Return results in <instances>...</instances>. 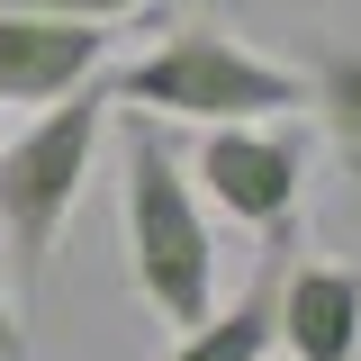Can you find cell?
Returning a JSON list of instances; mask_svg holds the SVG:
<instances>
[{
  "instance_id": "5",
  "label": "cell",
  "mask_w": 361,
  "mask_h": 361,
  "mask_svg": "<svg viewBox=\"0 0 361 361\" xmlns=\"http://www.w3.org/2000/svg\"><path fill=\"white\" fill-rule=\"evenodd\" d=\"M109 37L118 27L0 9V109H54V99H73L82 82H99L109 73Z\"/></svg>"
},
{
  "instance_id": "9",
  "label": "cell",
  "mask_w": 361,
  "mask_h": 361,
  "mask_svg": "<svg viewBox=\"0 0 361 361\" xmlns=\"http://www.w3.org/2000/svg\"><path fill=\"white\" fill-rule=\"evenodd\" d=\"M0 9H37V18H82V27H127L163 0H0Z\"/></svg>"
},
{
  "instance_id": "1",
  "label": "cell",
  "mask_w": 361,
  "mask_h": 361,
  "mask_svg": "<svg viewBox=\"0 0 361 361\" xmlns=\"http://www.w3.org/2000/svg\"><path fill=\"white\" fill-rule=\"evenodd\" d=\"M118 244H127V289L154 325L180 334L217 307V226L180 172V135L154 118L118 127Z\"/></svg>"
},
{
  "instance_id": "8",
  "label": "cell",
  "mask_w": 361,
  "mask_h": 361,
  "mask_svg": "<svg viewBox=\"0 0 361 361\" xmlns=\"http://www.w3.org/2000/svg\"><path fill=\"white\" fill-rule=\"evenodd\" d=\"M307 109H316V135H325V154L343 163V180L361 190V45H343V37H325L307 54Z\"/></svg>"
},
{
  "instance_id": "3",
  "label": "cell",
  "mask_w": 361,
  "mask_h": 361,
  "mask_svg": "<svg viewBox=\"0 0 361 361\" xmlns=\"http://www.w3.org/2000/svg\"><path fill=\"white\" fill-rule=\"evenodd\" d=\"M99 135H109V82H82L73 99L37 109L18 135H0V253L18 280V307L45 289V262H54V244L90 190Z\"/></svg>"
},
{
  "instance_id": "10",
  "label": "cell",
  "mask_w": 361,
  "mask_h": 361,
  "mask_svg": "<svg viewBox=\"0 0 361 361\" xmlns=\"http://www.w3.org/2000/svg\"><path fill=\"white\" fill-rule=\"evenodd\" d=\"M0 361H27V307L0 289Z\"/></svg>"
},
{
  "instance_id": "7",
  "label": "cell",
  "mask_w": 361,
  "mask_h": 361,
  "mask_svg": "<svg viewBox=\"0 0 361 361\" xmlns=\"http://www.w3.org/2000/svg\"><path fill=\"white\" fill-rule=\"evenodd\" d=\"M280 271H289V244H262V271H253V280H244L226 307H208L199 325H180L163 361H271V307H280Z\"/></svg>"
},
{
  "instance_id": "6",
  "label": "cell",
  "mask_w": 361,
  "mask_h": 361,
  "mask_svg": "<svg viewBox=\"0 0 361 361\" xmlns=\"http://www.w3.org/2000/svg\"><path fill=\"white\" fill-rule=\"evenodd\" d=\"M271 353H289V361H361V271L353 262H298V271H280Z\"/></svg>"
},
{
  "instance_id": "4",
  "label": "cell",
  "mask_w": 361,
  "mask_h": 361,
  "mask_svg": "<svg viewBox=\"0 0 361 361\" xmlns=\"http://www.w3.org/2000/svg\"><path fill=\"white\" fill-rule=\"evenodd\" d=\"M180 172L199 199H217V217L253 226L262 244H289L307 217V135L289 118H235V127H199L180 154Z\"/></svg>"
},
{
  "instance_id": "2",
  "label": "cell",
  "mask_w": 361,
  "mask_h": 361,
  "mask_svg": "<svg viewBox=\"0 0 361 361\" xmlns=\"http://www.w3.org/2000/svg\"><path fill=\"white\" fill-rule=\"evenodd\" d=\"M109 109L154 118V127H235V118H289L307 109V82L271 63L235 18H180L163 45H145L109 82Z\"/></svg>"
}]
</instances>
